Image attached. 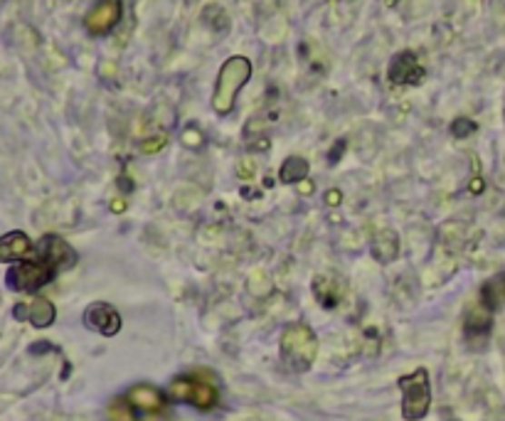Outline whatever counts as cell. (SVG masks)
<instances>
[{"label": "cell", "mask_w": 505, "mask_h": 421, "mask_svg": "<svg viewBox=\"0 0 505 421\" xmlns=\"http://www.w3.org/2000/svg\"><path fill=\"white\" fill-rule=\"evenodd\" d=\"M249 77H252V62L247 57L234 54V57L224 62L223 67H220V74H217V82H214V112L220 113V116H227L234 109V102H237L242 86L247 84Z\"/></svg>", "instance_id": "cell-1"}, {"label": "cell", "mask_w": 505, "mask_h": 421, "mask_svg": "<svg viewBox=\"0 0 505 421\" xmlns=\"http://www.w3.org/2000/svg\"><path fill=\"white\" fill-rule=\"evenodd\" d=\"M318 357V338L306 323H293L282 336V360L292 372H309Z\"/></svg>", "instance_id": "cell-2"}, {"label": "cell", "mask_w": 505, "mask_h": 421, "mask_svg": "<svg viewBox=\"0 0 505 421\" xmlns=\"http://www.w3.org/2000/svg\"><path fill=\"white\" fill-rule=\"evenodd\" d=\"M397 387L402 389V416L407 421H420L429 414L431 406V379L424 367L411 375L397 379Z\"/></svg>", "instance_id": "cell-3"}, {"label": "cell", "mask_w": 505, "mask_h": 421, "mask_svg": "<svg viewBox=\"0 0 505 421\" xmlns=\"http://www.w3.org/2000/svg\"><path fill=\"white\" fill-rule=\"evenodd\" d=\"M57 274H60V271L54 269V264H52L50 259L37 254V257L25 259V261H20L17 267L10 269L8 286L10 289H15V291L33 293L50 284Z\"/></svg>", "instance_id": "cell-4"}, {"label": "cell", "mask_w": 505, "mask_h": 421, "mask_svg": "<svg viewBox=\"0 0 505 421\" xmlns=\"http://www.w3.org/2000/svg\"><path fill=\"white\" fill-rule=\"evenodd\" d=\"M168 395L178 402H185V405H193L195 409H213L220 402V392L214 387L213 379L203 377V375H183V377L173 379Z\"/></svg>", "instance_id": "cell-5"}, {"label": "cell", "mask_w": 505, "mask_h": 421, "mask_svg": "<svg viewBox=\"0 0 505 421\" xmlns=\"http://www.w3.org/2000/svg\"><path fill=\"white\" fill-rule=\"evenodd\" d=\"M121 20V0H99L84 15V30L94 37L109 34Z\"/></svg>", "instance_id": "cell-6"}, {"label": "cell", "mask_w": 505, "mask_h": 421, "mask_svg": "<svg viewBox=\"0 0 505 421\" xmlns=\"http://www.w3.org/2000/svg\"><path fill=\"white\" fill-rule=\"evenodd\" d=\"M387 77L397 86H420L424 77H427V72H424L414 52L404 50L397 57H392L390 69H387Z\"/></svg>", "instance_id": "cell-7"}, {"label": "cell", "mask_w": 505, "mask_h": 421, "mask_svg": "<svg viewBox=\"0 0 505 421\" xmlns=\"http://www.w3.org/2000/svg\"><path fill=\"white\" fill-rule=\"evenodd\" d=\"M84 326L94 330L99 336L114 338L121 330V316L119 310L114 308L112 303L96 301L84 310Z\"/></svg>", "instance_id": "cell-8"}, {"label": "cell", "mask_w": 505, "mask_h": 421, "mask_svg": "<svg viewBox=\"0 0 505 421\" xmlns=\"http://www.w3.org/2000/svg\"><path fill=\"white\" fill-rule=\"evenodd\" d=\"M126 399H129V405L136 412H144L148 416H158V414L165 412V395L161 389H155L153 385H136V387H131Z\"/></svg>", "instance_id": "cell-9"}, {"label": "cell", "mask_w": 505, "mask_h": 421, "mask_svg": "<svg viewBox=\"0 0 505 421\" xmlns=\"http://www.w3.org/2000/svg\"><path fill=\"white\" fill-rule=\"evenodd\" d=\"M40 254L50 259L57 271H67L77 264V251L57 234H45L40 241Z\"/></svg>", "instance_id": "cell-10"}, {"label": "cell", "mask_w": 505, "mask_h": 421, "mask_svg": "<svg viewBox=\"0 0 505 421\" xmlns=\"http://www.w3.org/2000/svg\"><path fill=\"white\" fill-rule=\"evenodd\" d=\"M490 328H493V313L486 306L476 303L473 310H469L466 323H463V333L469 340H486L490 336Z\"/></svg>", "instance_id": "cell-11"}, {"label": "cell", "mask_w": 505, "mask_h": 421, "mask_svg": "<svg viewBox=\"0 0 505 421\" xmlns=\"http://www.w3.org/2000/svg\"><path fill=\"white\" fill-rule=\"evenodd\" d=\"M33 254V241L25 232H8L0 240V259L3 261H25Z\"/></svg>", "instance_id": "cell-12"}, {"label": "cell", "mask_w": 505, "mask_h": 421, "mask_svg": "<svg viewBox=\"0 0 505 421\" xmlns=\"http://www.w3.org/2000/svg\"><path fill=\"white\" fill-rule=\"evenodd\" d=\"M342 291H345V284L333 276H316V281H313V293H316L318 303L326 308H335L341 303Z\"/></svg>", "instance_id": "cell-13"}, {"label": "cell", "mask_w": 505, "mask_h": 421, "mask_svg": "<svg viewBox=\"0 0 505 421\" xmlns=\"http://www.w3.org/2000/svg\"><path fill=\"white\" fill-rule=\"evenodd\" d=\"M479 303L480 306H486L490 313L505 308V271L503 274H496L493 279H489L486 284L480 286Z\"/></svg>", "instance_id": "cell-14"}, {"label": "cell", "mask_w": 505, "mask_h": 421, "mask_svg": "<svg viewBox=\"0 0 505 421\" xmlns=\"http://www.w3.org/2000/svg\"><path fill=\"white\" fill-rule=\"evenodd\" d=\"M397 254H400V237L392 230H382L372 241V257L380 264H390L397 259Z\"/></svg>", "instance_id": "cell-15"}, {"label": "cell", "mask_w": 505, "mask_h": 421, "mask_svg": "<svg viewBox=\"0 0 505 421\" xmlns=\"http://www.w3.org/2000/svg\"><path fill=\"white\" fill-rule=\"evenodd\" d=\"M309 171L311 165L306 158L289 155V158L282 163V168H279V181H282L283 185H293V182L306 181V178H309Z\"/></svg>", "instance_id": "cell-16"}, {"label": "cell", "mask_w": 505, "mask_h": 421, "mask_svg": "<svg viewBox=\"0 0 505 421\" xmlns=\"http://www.w3.org/2000/svg\"><path fill=\"white\" fill-rule=\"evenodd\" d=\"M54 316H57V310L52 306V301L47 299H35L30 306H27V320L33 323L35 328H50L54 323Z\"/></svg>", "instance_id": "cell-17"}, {"label": "cell", "mask_w": 505, "mask_h": 421, "mask_svg": "<svg viewBox=\"0 0 505 421\" xmlns=\"http://www.w3.org/2000/svg\"><path fill=\"white\" fill-rule=\"evenodd\" d=\"M109 421H138V416L134 414V406L129 405V399H116L109 406Z\"/></svg>", "instance_id": "cell-18"}, {"label": "cell", "mask_w": 505, "mask_h": 421, "mask_svg": "<svg viewBox=\"0 0 505 421\" xmlns=\"http://www.w3.org/2000/svg\"><path fill=\"white\" fill-rule=\"evenodd\" d=\"M165 143H168V136H165V133H155V136L146 138V141H141L138 151L146 155H153V153H158V151H163Z\"/></svg>", "instance_id": "cell-19"}, {"label": "cell", "mask_w": 505, "mask_h": 421, "mask_svg": "<svg viewBox=\"0 0 505 421\" xmlns=\"http://www.w3.org/2000/svg\"><path fill=\"white\" fill-rule=\"evenodd\" d=\"M473 131H476V123L469 119H456L454 126H451V133H454V138L471 136Z\"/></svg>", "instance_id": "cell-20"}, {"label": "cell", "mask_w": 505, "mask_h": 421, "mask_svg": "<svg viewBox=\"0 0 505 421\" xmlns=\"http://www.w3.org/2000/svg\"><path fill=\"white\" fill-rule=\"evenodd\" d=\"M254 172H257V165L252 163V161H242V163L237 165V178H242V181L254 178Z\"/></svg>", "instance_id": "cell-21"}, {"label": "cell", "mask_w": 505, "mask_h": 421, "mask_svg": "<svg viewBox=\"0 0 505 421\" xmlns=\"http://www.w3.org/2000/svg\"><path fill=\"white\" fill-rule=\"evenodd\" d=\"M183 141H185L190 148H195V146H200V143H203V133H200V131H195V129H188L185 133H183Z\"/></svg>", "instance_id": "cell-22"}, {"label": "cell", "mask_w": 505, "mask_h": 421, "mask_svg": "<svg viewBox=\"0 0 505 421\" xmlns=\"http://www.w3.org/2000/svg\"><path fill=\"white\" fill-rule=\"evenodd\" d=\"M341 200H342V192L341 190H328V195H326V202L331 207H335V205H341Z\"/></svg>", "instance_id": "cell-23"}, {"label": "cell", "mask_w": 505, "mask_h": 421, "mask_svg": "<svg viewBox=\"0 0 505 421\" xmlns=\"http://www.w3.org/2000/svg\"><path fill=\"white\" fill-rule=\"evenodd\" d=\"M296 188H299L301 195H311V192H313V185H311L309 181H301V182H296Z\"/></svg>", "instance_id": "cell-24"}, {"label": "cell", "mask_w": 505, "mask_h": 421, "mask_svg": "<svg viewBox=\"0 0 505 421\" xmlns=\"http://www.w3.org/2000/svg\"><path fill=\"white\" fill-rule=\"evenodd\" d=\"M112 210H114V212H124V210H126V205H124L121 200H116V202L112 205Z\"/></svg>", "instance_id": "cell-25"}]
</instances>
